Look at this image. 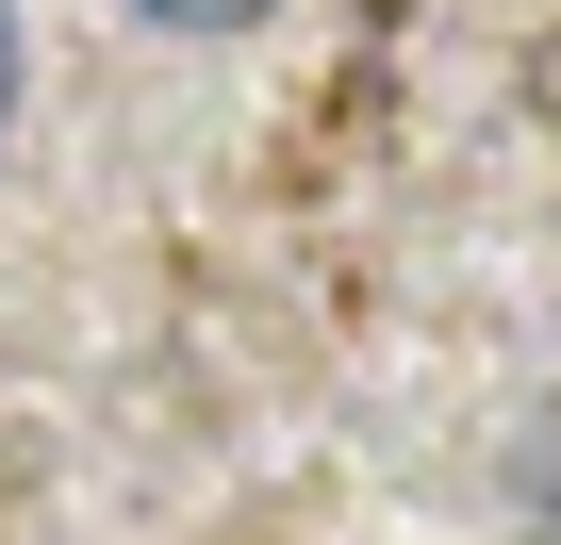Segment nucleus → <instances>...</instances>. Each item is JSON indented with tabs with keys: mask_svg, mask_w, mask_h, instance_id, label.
<instances>
[{
	"mask_svg": "<svg viewBox=\"0 0 561 545\" xmlns=\"http://www.w3.org/2000/svg\"><path fill=\"white\" fill-rule=\"evenodd\" d=\"M116 18H149V34H264L280 0H116Z\"/></svg>",
	"mask_w": 561,
	"mask_h": 545,
	"instance_id": "obj_1",
	"label": "nucleus"
},
{
	"mask_svg": "<svg viewBox=\"0 0 561 545\" xmlns=\"http://www.w3.org/2000/svg\"><path fill=\"white\" fill-rule=\"evenodd\" d=\"M0 133H18V0H0Z\"/></svg>",
	"mask_w": 561,
	"mask_h": 545,
	"instance_id": "obj_2",
	"label": "nucleus"
}]
</instances>
